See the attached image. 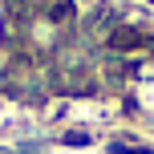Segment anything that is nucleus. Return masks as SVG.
<instances>
[{
	"label": "nucleus",
	"mask_w": 154,
	"mask_h": 154,
	"mask_svg": "<svg viewBox=\"0 0 154 154\" xmlns=\"http://www.w3.org/2000/svg\"><path fill=\"white\" fill-rule=\"evenodd\" d=\"M61 146H69V150H85V146H93V130L73 126V130H65V134H61Z\"/></svg>",
	"instance_id": "nucleus-1"
}]
</instances>
